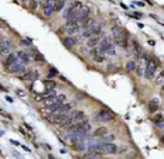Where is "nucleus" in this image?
I'll return each instance as SVG.
<instances>
[{"label":"nucleus","instance_id":"obj_22","mask_svg":"<svg viewBox=\"0 0 164 159\" xmlns=\"http://www.w3.org/2000/svg\"><path fill=\"white\" fill-rule=\"evenodd\" d=\"M107 54L112 56L116 55V51H115V44H112V42H109V48H107Z\"/></svg>","mask_w":164,"mask_h":159},{"label":"nucleus","instance_id":"obj_24","mask_svg":"<svg viewBox=\"0 0 164 159\" xmlns=\"http://www.w3.org/2000/svg\"><path fill=\"white\" fill-rule=\"evenodd\" d=\"M95 62H98V64H100V62H103L105 61V55H100V54H98V55H95L93 58H92Z\"/></svg>","mask_w":164,"mask_h":159},{"label":"nucleus","instance_id":"obj_35","mask_svg":"<svg viewBox=\"0 0 164 159\" xmlns=\"http://www.w3.org/2000/svg\"><path fill=\"white\" fill-rule=\"evenodd\" d=\"M17 95L20 96V97H24V95H23V93H21V90H17Z\"/></svg>","mask_w":164,"mask_h":159},{"label":"nucleus","instance_id":"obj_9","mask_svg":"<svg viewBox=\"0 0 164 159\" xmlns=\"http://www.w3.org/2000/svg\"><path fill=\"white\" fill-rule=\"evenodd\" d=\"M7 71L8 72H11V73H20V72H23L25 71V68H24V64H14V65H11L10 68H7Z\"/></svg>","mask_w":164,"mask_h":159},{"label":"nucleus","instance_id":"obj_42","mask_svg":"<svg viewBox=\"0 0 164 159\" xmlns=\"http://www.w3.org/2000/svg\"><path fill=\"white\" fill-rule=\"evenodd\" d=\"M21 1H24V3H27V1H30V0H21Z\"/></svg>","mask_w":164,"mask_h":159},{"label":"nucleus","instance_id":"obj_18","mask_svg":"<svg viewBox=\"0 0 164 159\" xmlns=\"http://www.w3.org/2000/svg\"><path fill=\"white\" fill-rule=\"evenodd\" d=\"M131 44H133V49H134V54H136V55H139L140 52H141V47H140V44H139V42H137L136 40L131 41Z\"/></svg>","mask_w":164,"mask_h":159},{"label":"nucleus","instance_id":"obj_30","mask_svg":"<svg viewBox=\"0 0 164 159\" xmlns=\"http://www.w3.org/2000/svg\"><path fill=\"white\" fill-rule=\"evenodd\" d=\"M157 83H158V85L164 83V78H163V76H158V78H157Z\"/></svg>","mask_w":164,"mask_h":159},{"label":"nucleus","instance_id":"obj_33","mask_svg":"<svg viewBox=\"0 0 164 159\" xmlns=\"http://www.w3.org/2000/svg\"><path fill=\"white\" fill-rule=\"evenodd\" d=\"M126 149H127V146H120V148L117 149V152H124Z\"/></svg>","mask_w":164,"mask_h":159},{"label":"nucleus","instance_id":"obj_4","mask_svg":"<svg viewBox=\"0 0 164 159\" xmlns=\"http://www.w3.org/2000/svg\"><path fill=\"white\" fill-rule=\"evenodd\" d=\"M109 42H110V41L107 40L106 37H105V38H100V41H99V44L96 45V49H98V52L100 54V55H106V54H107V48H109Z\"/></svg>","mask_w":164,"mask_h":159},{"label":"nucleus","instance_id":"obj_8","mask_svg":"<svg viewBox=\"0 0 164 159\" xmlns=\"http://www.w3.org/2000/svg\"><path fill=\"white\" fill-rule=\"evenodd\" d=\"M100 38H102V35H92V37H89V38H88V41H86L88 47H89V48H95L99 44Z\"/></svg>","mask_w":164,"mask_h":159},{"label":"nucleus","instance_id":"obj_37","mask_svg":"<svg viewBox=\"0 0 164 159\" xmlns=\"http://www.w3.org/2000/svg\"><path fill=\"white\" fill-rule=\"evenodd\" d=\"M6 99H7V102H10V103H13V99H11V97H8V96H7Z\"/></svg>","mask_w":164,"mask_h":159},{"label":"nucleus","instance_id":"obj_26","mask_svg":"<svg viewBox=\"0 0 164 159\" xmlns=\"http://www.w3.org/2000/svg\"><path fill=\"white\" fill-rule=\"evenodd\" d=\"M40 4H41V7L42 8H47L49 4H51V1H49V0H41Z\"/></svg>","mask_w":164,"mask_h":159},{"label":"nucleus","instance_id":"obj_28","mask_svg":"<svg viewBox=\"0 0 164 159\" xmlns=\"http://www.w3.org/2000/svg\"><path fill=\"white\" fill-rule=\"evenodd\" d=\"M55 75H57V71H55L54 68H51V71H49L48 76H47V79H49V78H52V76H55Z\"/></svg>","mask_w":164,"mask_h":159},{"label":"nucleus","instance_id":"obj_17","mask_svg":"<svg viewBox=\"0 0 164 159\" xmlns=\"http://www.w3.org/2000/svg\"><path fill=\"white\" fill-rule=\"evenodd\" d=\"M42 11H44V16L45 17H49L52 14V11H54V3H51L47 8H42Z\"/></svg>","mask_w":164,"mask_h":159},{"label":"nucleus","instance_id":"obj_40","mask_svg":"<svg viewBox=\"0 0 164 159\" xmlns=\"http://www.w3.org/2000/svg\"><path fill=\"white\" fill-rule=\"evenodd\" d=\"M3 25H4V23H1V21H0V28H1Z\"/></svg>","mask_w":164,"mask_h":159},{"label":"nucleus","instance_id":"obj_32","mask_svg":"<svg viewBox=\"0 0 164 159\" xmlns=\"http://www.w3.org/2000/svg\"><path fill=\"white\" fill-rule=\"evenodd\" d=\"M136 73H137V75H141V73H143V69H141V68H136Z\"/></svg>","mask_w":164,"mask_h":159},{"label":"nucleus","instance_id":"obj_41","mask_svg":"<svg viewBox=\"0 0 164 159\" xmlns=\"http://www.w3.org/2000/svg\"><path fill=\"white\" fill-rule=\"evenodd\" d=\"M160 76H163V78H164V71L161 72V75H160Z\"/></svg>","mask_w":164,"mask_h":159},{"label":"nucleus","instance_id":"obj_2","mask_svg":"<svg viewBox=\"0 0 164 159\" xmlns=\"http://www.w3.org/2000/svg\"><path fill=\"white\" fill-rule=\"evenodd\" d=\"M156 69H157L156 61H154V58H153V56H150V59H148V62H147V66H146V72H144V78L150 80L153 76H154Z\"/></svg>","mask_w":164,"mask_h":159},{"label":"nucleus","instance_id":"obj_15","mask_svg":"<svg viewBox=\"0 0 164 159\" xmlns=\"http://www.w3.org/2000/svg\"><path fill=\"white\" fill-rule=\"evenodd\" d=\"M107 134V128L106 127H99L98 130H95V132H93V135L95 137H103Z\"/></svg>","mask_w":164,"mask_h":159},{"label":"nucleus","instance_id":"obj_5","mask_svg":"<svg viewBox=\"0 0 164 159\" xmlns=\"http://www.w3.org/2000/svg\"><path fill=\"white\" fill-rule=\"evenodd\" d=\"M113 118H115V114L110 110H102L96 116V120H99V121H112Z\"/></svg>","mask_w":164,"mask_h":159},{"label":"nucleus","instance_id":"obj_20","mask_svg":"<svg viewBox=\"0 0 164 159\" xmlns=\"http://www.w3.org/2000/svg\"><path fill=\"white\" fill-rule=\"evenodd\" d=\"M116 137L113 134H106V135L102 137V142H113V139H115Z\"/></svg>","mask_w":164,"mask_h":159},{"label":"nucleus","instance_id":"obj_44","mask_svg":"<svg viewBox=\"0 0 164 159\" xmlns=\"http://www.w3.org/2000/svg\"><path fill=\"white\" fill-rule=\"evenodd\" d=\"M161 92H164V86H163V88H161Z\"/></svg>","mask_w":164,"mask_h":159},{"label":"nucleus","instance_id":"obj_1","mask_svg":"<svg viewBox=\"0 0 164 159\" xmlns=\"http://www.w3.org/2000/svg\"><path fill=\"white\" fill-rule=\"evenodd\" d=\"M113 32V40L115 42L122 48H127V37H129V32L126 31L122 27H113L112 28Z\"/></svg>","mask_w":164,"mask_h":159},{"label":"nucleus","instance_id":"obj_11","mask_svg":"<svg viewBox=\"0 0 164 159\" xmlns=\"http://www.w3.org/2000/svg\"><path fill=\"white\" fill-rule=\"evenodd\" d=\"M17 56H18V59L21 61V64H27V62L30 61V56H28V54H27V52H24V51H18V52H17Z\"/></svg>","mask_w":164,"mask_h":159},{"label":"nucleus","instance_id":"obj_12","mask_svg":"<svg viewBox=\"0 0 164 159\" xmlns=\"http://www.w3.org/2000/svg\"><path fill=\"white\" fill-rule=\"evenodd\" d=\"M148 110H150V113H156L157 110H158V100H157V99L150 100V103H148Z\"/></svg>","mask_w":164,"mask_h":159},{"label":"nucleus","instance_id":"obj_34","mask_svg":"<svg viewBox=\"0 0 164 159\" xmlns=\"http://www.w3.org/2000/svg\"><path fill=\"white\" fill-rule=\"evenodd\" d=\"M20 132H21V134H23V135H24V137H28V134L25 132V131H24V130H23V128H20Z\"/></svg>","mask_w":164,"mask_h":159},{"label":"nucleus","instance_id":"obj_39","mask_svg":"<svg viewBox=\"0 0 164 159\" xmlns=\"http://www.w3.org/2000/svg\"><path fill=\"white\" fill-rule=\"evenodd\" d=\"M48 159H55V158H54L52 155H49V156H48Z\"/></svg>","mask_w":164,"mask_h":159},{"label":"nucleus","instance_id":"obj_25","mask_svg":"<svg viewBox=\"0 0 164 159\" xmlns=\"http://www.w3.org/2000/svg\"><path fill=\"white\" fill-rule=\"evenodd\" d=\"M126 69H127V71H134V69H136V64H134L133 61L127 62V65H126Z\"/></svg>","mask_w":164,"mask_h":159},{"label":"nucleus","instance_id":"obj_13","mask_svg":"<svg viewBox=\"0 0 164 159\" xmlns=\"http://www.w3.org/2000/svg\"><path fill=\"white\" fill-rule=\"evenodd\" d=\"M62 44H64L66 48H72L76 42H75V40L71 38V37H64V38H62Z\"/></svg>","mask_w":164,"mask_h":159},{"label":"nucleus","instance_id":"obj_10","mask_svg":"<svg viewBox=\"0 0 164 159\" xmlns=\"http://www.w3.org/2000/svg\"><path fill=\"white\" fill-rule=\"evenodd\" d=\"M74 109V103H61L59 104V113H68Z\"/></svg>","mask_w":164,"mask_h":159},{"label":"nucleus","instance_id":"obj_14","mask_svg":"<svg viewBox=\"0 0 164 159\" xmlns=\"http://www.w3.org/2000/svg\"><path fill=\"white\" fill-rule=\"evenodd\" d=\"M54 96H57V93L54 92V89H48V90H45V92L41 95V100H44V99H49V97H54Z\"/></svg>","mask_w":164,"mask_h":159},{"label":"nucleus","instance_id":"obj_16","mask_svg":"<svg viewBox=\"0 0 164 159\" xmlns=\"http://www.w3.org/2000/svg\"><path fill=\"white\" fill-rule=\"evenodd\" d=\"M64 6H65V0H57V1L54 3V11H59V10H62Z\"/></svg>","mask_w":164,"mask_h":159},{"label":"nucleus","instance_id":"obj_3","mask_svg":"<svg viewBox=\"0 0 164 159\" xmlns=\"http://www.w3.org/2000/svg\"><path fill=\"white\" fill-rule=\"evenodd\" d=\"M98 151H102L103 153H116L117 146L113 142H102L100 145H98Z\"/></svg>","mask_w":164,"mask_h":159},{"label":"nucleus","instance_id":"obj_7","mask_svg":"<svg viewBox=\"0 0 164 159\" xmlns=\"http://www.w3.org/2000/svg\"><path fill=\"white\" fill-rule=\"evenodd\" d=\"M18 62V56H17V54H8L7 58L4 59V66L6 68H10L11 65H14Z\"/></svg>","mask_w":164,"mask_h":159},{"label":"nucleus","instance_id":"obj_43","mask_svg":"<svg viewBox=\"0 0 164 159\" xmlns=\"http://www.w3.org/2000/svg\"><path fill=\"white\" fill-rule=\"evenodd\" d=\"M1 41H3V38H1V35H0V42H1Z\"/></svg>","mask_w":164,"mask_h":159},{"label":"nucleus","instance_id":"obj_19","mask_svg":"<svg viewBox=\"0 0 164 159\" xmlns=\"http://www.w3.org/2000/svg\"><path fill=\"white\" fill-rule=\"evenodd\" d=\"M153 121L156 123L157 125H158V124H163L164 123V116L163 114H156V116L153 117Z\"/></svg>","mask_w":164,"mask_h":159},{"label":"nucleus","instance_id":"obj_6","mask_svg":"<svg viewBox=\"0 0 164 159\" xmlns=\"http://www.w3.org/2000/svg\"><path fill=\"white\" fill-rule=\"evenodd\" d=\"M13 47V44H11V41L10 40H3L0 42V55H6L8 51L11 49Z\"/></svg>","mask_w":164,"mask_h":159},{"label":"nucleus","instance_id":"obj_29","mask_svg":"<svg viewBox=\"0 0 164 159\" xmlns=\"http://www.w3.org/2000/svg\"><path fill=\"white\" fill-rule=\"evenodd\" d=\"M136 158V152H130V153H126V159H134Z\"/></svg>","mask_w":164,"mask_h":159},{"label":"nucleus","instance_id":"obj_31","mask_svg":"<svg viewBox=\"0 0 164 159\" xmlns=\"http://www.w3.org/2000/svg\"><path fill=\"white\" fill-rule=\"evenodd\" d=\"M130 17H134V18H140V17H141V14H140V13H133V14H130Z\"/></svg>","mask_w":164,"mask_h":159},{"label":"nucleus","instance_id":"obj_36","mask_svg":"<svg viewBox=\"0 0 164 159\" xmlns=\"http://www.w3.org/2000/svg\"><path fill=\"white\" fill-rule=\"evenodd\" d=\"M148 44H150V45H156V42L153 40H148Z\"/></svg>","mask_w":164,"mask_h":159},{"label":"nucleus","instance_id":"obj_27","mask_svg":"<svg viewBox=\"0 0 164 159\" xmlns=\"http://www.w3.org/2000/svg\"><path fill=\"white\" fill-rule=\"evenodd\" d=\"M37 6H38V1H37V0H30V8H33L34 10Z\"/></svg>","mask_w":164,"mask_h":159},{"label":"nucleus","instance_id":"obj_38","mask_svg":"<svg viewBox=\"0 0 164 159\" xmlns=\"http://www.w3.org/2000/svg\"><path fill=\"white\" fill-rule=\"evenodd\" d=\"M161 144H163V145H164V135L161 137Z\"/></svg>","mask_w":164,"mask_h":159},{"label":"nucleus","instance_id":"obj_21","mask_svg":"<svg viewBox=\"0 0 164 159\" xmlns=\"http://www.w3.org/2000/svg\"><path fill=\"white\" fill-rule=\"evenodd\" d=\"M44 85H45V88L47 89H54L55 86H57V83H55L54 80H51V79H45L44 80Z\"/></svg>","mask_w":164,"mask_h":159},{"label":"nucleus","instance_id":"obj_23","mask_svg":"<svg viewBox=\"0 0 164 159\" xmlns=\"http://www.w3.org/2000/svg\"><path fill=\"white\" fill-rule=\"evenodd\" d=\"M34 59H35V61H38V62H44V61H45V59H44V56L41 55L38 51H34Z\"/></svg>","mask_w":164,"mask_h":159}]
</instances>
